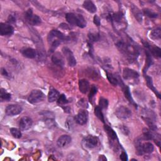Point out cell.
Wrapping results in <instances>:
<instances>
[{
  "label": "cell",
  "mask_w": 161,
  "mask_h": 161,
  "mask_svg": "<svg viewBox=\"0 0 161 161\" xmlns=\"http://www.w3.org/2000/svg\"><path fill=\"white\" fill-rule=\"evenodd\" d=\"M25 18L26 20L27 21V22L31 25L37 26V25H39L40 24L42 23L41 18H40L38 15H34L33 13L32 9H31V8L28 9L26 12Z\"/></svg>",
  "instance_id": "277c9868"
},
{
  "label": "cell",
  "mask_w": 161,
  "mask_h": 161,
  "mask_svg": "<svg viewBox=\"0 0 161 161\" xmlns=\"http://www.w3.org/2000/svg\"><path fill=\"white\" fill-rule=\"evenodd\" d=\"M66 18L71 25H76L82 28L86 27V21L81 15H76L74 13H69L66 14Z\"/></svg>",
  "instance_id": "7a4b0ae2"
},
{
  "label": "cell",
  "mask_w": 161,
  "mask_h": 161,
  "mask_svg": "<svg viewBox=\"0 0 161 161\" xmlns=\"http://www.w3.org/2000/svg\"><path fill=\"white\" fill-rule=\"evenodd\" d=\"M104 130H105V132L107 133L108 137L110 139H111L112 140H115L116 139H117V133L110 126L105 125L104 126Z\"/></svg>",
  "instance_id": "44dd1931"
},
{
  "label": "cell",
  "mask_w": 161,
  "mask_h": 161,
  "mask_svg": "<svg viewBox=\"0 0 161 161\" xmlns=\"http://www.w3.org/2000/svg\"><path fill=\"white\" fill-rule=\"evenodd\" d=\"M88 120V113L85 110H81L76 115L74 121L80 125H84L87 123Z\"/></svg>",
  "instance_id": "52a82bcc"
},
{
  "label": "cell",
  "mask_w": 161,
  "mask_h": 161,
  "mask_svg": "<svg viewBox=\"0 0 161 161\" xmlns=\"http://www.w3.org/2000/svg\"><path fill=\"white\" fill-rule=\"evenodd\" d=\"M98 160H103V161H105V160H107V158H106L105 156H104L101 155V156H99Z\"/></svg>",
  "instance_id": "7bdbcfd3"
},
{
  "label": "cell",
  "mask_w": 161,
  "mask_h": 161,
  "mask_svg": "<svg viewBox=\"0 0 161 161\" xmlns=\"http://www.w3.org/2000/svg\"><path fill=\"white\" fill-rule=\"evenodd\" d=\"M22 55L28 59H34L37 57V51L32 48H25L21 51Z\"/></svg>",
  "instance_id": "e0dca14e"
},
{
  "label": "cell",
  "mask_w": 161,
  "mask_h": 161,
  "mask_svg": "<svg viewBox=\"0 0 161 161\" xmlns=\"http://www.w3.org/2000/svg\"><path fill=\"white\" fill-rule=\"evenodd\" d=\"M88 37H89V40L91 43L97 42L100 39V36L98 34H90Z\"/></svg>",
  "instance_id": "74e56055"
},
{
  "label": "cell",
  "mask_w": 161,
  "mask_h": 161,
  "mask_svg": "<svg viewBox=\"0 0 161 161\" xmlns=\"http://www.w3.org/2000/svg\"><path fill=\"white\" fill-rule=\"evenodd\" d=\"M123 17V14L121 12H118L111 16V19L117 23H120L122 21Z\"/></svg>",
  "instance_id": "d6a6232c"
},
{
  "label": "cell",
  "mask_w": 161,
  "mask_h": 161,
  "mask_svg": "<svg viewBox=\"0 0 161 161\" xmlns=\"http://www.w3.org/2000/svg\"><path fill=\"white\" fill-rule=\"evenodd\" d=\"M83 7L90 13H94L97 11V8L91 1H85L83 3Z\"/></svg>",
  "instance_id": "ffe728a7"
},
{
  "label": "cell",
  "mask_w": 161,
  "mask_h": 161,
  "mask_svg": "<svg viewBox=\"0 0 161 161\" xmlns=\"http://www.w3.org/2000/svg\"><path fill=\"white\" fill-rule=\"evenodd\" d=\"M123 77L126 80L136 79L139 77V74L136 71L130 68H125L123 71Z\"/></svg>",
  "instance_id": "7c38bea8"
},
{
  "label": "cell",
  "mask_w": 161,
  "mask_h": 161,
  "mask_svg": "<svg viewBox=\"0 0 161 161\" xmlns=\"http://www.w3.org/2000/svg\"><path fill=\"white\" fill-rule=\"evenodd\" d=\"M33 124V121L28 117H24L21 118L19 122V126L22 130H27L31 128Z\"/></svg>",
  "instance_id": "8fae6325"
},
{
  "label": "cell",
  "mask_w": 161,
  "mask_h": 161,
  "mask_svg": "<svg viewBox=\"0 0 161 161\" xmlns=\"http://www.w3.org/2000/svg\"><path fill=\"white\" fill-rule=\"evenodd\" d=\"M11 98L12 96L9 93H8L3 88L0 90V99H1L2 101H8L11 100Z\"/></svg>",
  "instance_id": "cb8c5ba5"
},
{
  "label": "cell",
  "mask_w": 161,
  "mask_h": 161,
  "mask_svg": "<svg viewBox=\"0 0 161 161\" xmlns=\"http://www.w3.org/2000/svg\"><path fill=\"white\" fill-rule=\"evenodd\" d=\"M60 96V94L58 90L53 87H51L50 89V91L49 92V94H48V100L49 102H54L55 101H58L59 97Z\"/></svg>",
  "instance_id": "d6986e66"
},
{
  "label": "cell",
  "mask_w": 161,
  "mask_h": 161,
  "mask_svg": "<svg viewBox=\"0 0 161 161\" xmlns=\"http://www.w3.org/2000/svg\"><path fill=\"white\" fill-rule=\"evenodd\" d=\"M90 83L86 79H80L79 81V91L83 94H86L90 90Z\"/></svg>",
  "instance_id": "ac0fdd59"
},
{
  "label": "cell",
  "mask_w": 161,
  "mask_h": 161,
  "mask_svg": "<svg viewBox=\"0 0 161 161\" xmlns=\"http://www.w3.org/2000/svg\"><path fill=\"white\" fill-rule=\"evenodd\" d=\"M122 89H123V93H124V94H125V96L126 98V99L129 101L131 103L135 104V103L132 97V95H131V93H130V90L129 88H128V87L124 85V84L122 83Z\"/></svg>",
  "instance_id": "603a6c76"
},
{
  "label": "cell",
  "mask_w": 161,
  "mask_h": 161,
  "mask_svg": "<svg viewBox=\"0 0 161 161\" xmlns=\"http://www.w3.org/2000/svg\"><path fill=\"white\" fill-rule=\"evenodd\" d=\"M142 149L143 154H151L154 150V147L152 143L146 142L142 143Z\"/></svg>",
  "instance_id": "7402d4cb"
},
{
  "label": "cell",
  "mask_w": 161,
  "mask_h": 161,
  "mask_svg": "<svg viewBox=\"0 0 161 161\" xmlns=\"http://www.w3.org/2000/svg\"><path fill=\"white\" fill-rule=\"evenodd\" d=\"M22 110L21 107L18 104H10V105L6 107L5 112L7 115L13 117L20 114Z\"/></svg>",
  "instance_id": "ba28073f"
},
{
  "label": "cell",
  "mask_w": 161,
  "mask_h": 161,
  "mask_svg": "<svg viewBox=\"0 0 161 161\" xmlns=\"http://www.w3.org/2000/svg\"><path fill=\"white\" fill-rule=\"evenodd\" d=\"M143 13L145 14V15H146L147 17L150 18H156L158 17L157 13H155L154 12H153L152 10L149 8L143 9Z\"/></svg>",
  "instance_id": "f546056e"
},
{
  "label": "cell",
  "mask_w": 161,
  "mask_h": 161,
  "mask_svg": "<svg viewBox=\"0 0 161 161\" xmlns=\"http://www.w3.org/2000/svg\"><path fill=\"white\" fill-rule=\"evenodd\" d=\"M146 81H147V84L149 86V87L150 88V89L153 91V92H154V93L157 96V97L159 98H160V93L157 91V90L156 89L155 87L154 86V84H153V82H152V79L150 77L148 76H146Z\"/></svg>",
  "instance_id": "d4e9b609"
},
{
  "label": "cell",
  "mask_w": 161,
  "mask_h": 161,
  "mask_svg": "<svg viewBox=\"0 0 161 161\" xmlns=\"http://www.w3.org/2000/svg\"><path fill=\"white\" fill-rule=\"evenodd\" d=\"M72 139L69 135H63L61 136L57 141V144L60 148H65L71 143Z\"/></svg>",
  "instance_id": "4fadbf2b"
},
{
  "label": "cell",
  "mask_w": 161,
  "mask_h": 161,
  "mask_svg": "<svg viewBox=\"0 0 161 161\" xmlns=\"http://www.w3.org/2000/svg\"><path fill=\"white\" fill-rule=\"evenodd\" d=\"M10 133H12V135L13 136V137L16 138V139H20L22 136L21 132L20 131V130L18 129L17 128H10Z\"/></svg>",
  "instance_id": "1f68e13d"
},
{
  "label": "cell",
  "mask_w": 161,
  "mask_h": 161,
  "mask_svg": "<svg viewBox=\"0 0 161 161\" xmlns=\"http://www.w3.org/2000/svg\"><path fill=\"white\" fill-rule=\"evenodd\" d=\"M45 99V94L40 90H33L28 97V101L31 104H36L43 101Z\"/></svg>",
  "instance_id": "3957f363"
},
{
  "label": "cell",
  "mask_w": 161,
  "mask_h": 161,
  "mask_svg": "<svg viewBox=\"0 0 161 161\" xmlns=\"http://www.w3.org/2000/svg\"><path fill=\"white\" fill-rule=\"evenodd\" d=\"M93 22L95 24L96 26L99 27L101 25V21H100V18L97 15H95L94 18H93Z\"/></svg>",
  "instance_id": "f35d334b"
},
{
  "label": "cell",
  "mask_w": 161,
  "mask_h": 161,
  "mask_svg": "<svg viewBox=\"0 0 161 161\" xmlns=\"http://www.w3.org/2000/svg\"><path fill=\"white\" fill-rule=\"evenodd\" d=\"M94 114L102 122L104 123V118L102 112V109L100 107H96L94 108Z\"/></svg>",
  "instance_id": "83f0119b"
},
{
  "label": "cell",
  "mask_w": 161,
  "mask_h": 161,
  "mask_svg": "<svg viewBox=\"0 0 161 161\" xmlns=\"http://www.w3.org/2000/svg\"><path fill=\"white\" fill-rule=\"evenodd\" d=\"M98 91V88L96 86L93 85L91 87V90H90V93L89 94V100L90 101H92V100L93 98V97L94 96V95L97 93Z\"/></svg>",
  "instance_id": "d590c367"
},
{
  "label": "cell",
  "mask_w": 161,
  "mask_h": 161,
  "mask_svg": "<svg viewBox=\"0 0 161 161\" xmlns=\"http://www.w3.org/2000/svg\"><path fill=\"white\" fill-rule=\"evenodd\" d=\"M16 21V18L13 15H10L8 18V22L10 23H15Z\"/></svg>",
  "instance_id": "60d3db41"
},
{
  "label": "cell",
  "mask_w": 161,
  "mask_h": 161,
  "mask_svg": "<svg viewBox=\"0 0 161 161\" xmlns=\"http://www.w3.org/2000/svg\"><path fill=\"white\" fill-rule=\"evenodd\" d=\"M68 103V100L66 98V96L64 94H61L58 100V104L60 107H62L66 105Z\"/></svg>",
  "instance_id": "836d02e7"
},
{
  "label": "cell",
  "mask_w": 161,
  "mask_h": 161,
  "mask_svg": "<svg viewBox=\"0 0 161 161\" xmlns=\"http://www.w3.org/2000/svg\"><path fill=\"white\" fill-rule=\"evenodd\" d=\"M143 45L145 47H146V49L149 50L148 51H150V52L155 56L156 58H160L161 57V50L159 47H152L147 42H143Z\"/></svg>",
  "instance_id": "9a60e30c"
},
{
  "label": "cell",
  "mask_w": 161,
  "mask_h": 161,
  "mask_svg": "<svg viewBox=\"0 0 161 161\" xmlns=\"http://www.w3.org/2000/svg\"><path fill=\"white\" fill-rule=\"evenodd\" d=\"M62 52L65 56L66 60L67 61V63L69 66L74 67L76 65V59L74 57V55L72 53V52L67 47H64L62 49Z\"/></svg>",
  "instance_id": "8992f818"
},
{
  "label": "cell",
  "mask_w": 161,
  "mask_h": 161,
  "mask_svg": "<svg viewBox=\"0 0 161 161\" xmlns=\"http://www.w3.org/2000/svg\"><path fill=\"white\" fill-rule=\"evenodd\" d=\"M117 45L120 51H122L128 56V58L130 59L135 58L139 53L136 47L129 43H125L123 41H120L117 43Z\"/></svg>",
  "instance_id": "6da1fadb"
},
{
  "label": "cell",
  "mask_w": 161,
  "mask_h": 161,
  "mask_svg": "<svg viewBox=\"0 0 161 161\" xmlns=\"http://www.w3.org/2000/svg\"><path fill=\"white\" fill-rule=\"evenodd\" d=\"M55 38L59 39L61 41L66 40V36L64 35L62 32L57 30H53L50 32L49 35H48V40H49V42H50Z\"/></svg>",
  "instance_id": "5bb4252c"
},
{
  "label": "cell",
  "mask_w": 161,
  "mask_h": 161,
  "mask_svg": "<svg viewBox=\"0 0 161 161\" xmlns=\"http://www.w3.org/2000/svg\"><path fill=\"white\" fill-rule=\"evenodd\" d=\"M85 146L89 149H93L97 146L98 143V138L94 135H87L84 139Z\"/></svg>",
  "instance_id": "9c48e42d"
},
{
  "label": "cell",
  "mask_w": 161,
  "mask_h": 161,
  "mask_svg": "<svg viewBox=\"0 0 161 161\" xmlns=\"http://www.w3.org/2000/svg\"><path fill=\"white\" fill-rule=\"evenodd\" d=\"M2 74L4 76H8V75H9L7 71L5 69H4V68L2 69Z\"/></svg>",
  "instance_id": "b9f144b4"
},
{
  "label": "cell",
  "mask_w": 161,
  "mask_h": 161,
  "mask_svg": "<svg viewBox=\"0 0 161 161\" xmlns=\"http://www.w3.org/2000/svg\"><path fill=\"white\" fill-rule=\"evenodd\" d=\"M135 148H136V153H137L138 155H143V149H142V143L140 141L136 142Z\"/></svg>",
  "instance_id": "8d00e7d4"
},
{
  "label": "cell",
  "mask_w": 161,
  "mask_h": 161,
  "mask_svg": "<svg viewBox=\"0 0 161 161\" xmlns=\"http://www.w3.org/2000/svg\"><path fill=\"white\" fill-rule=\"evenodd\" d=\"M108 106V101L107 99L101 97L99 101V107L101 109H106Z\"/></svg>",
  "instance_id": "e575fe53"
},
{
  "label": "cell",
  "mask_w": 161,
  "mask_h": 161,
  "mask_svg": "<svg viewBox=\"0 0 161 161\" xmlns=\"http://www.w3.org/2000/svg\"><path fill=\"white\" fill-rule=\"evenodd\" d=\"M120 159L122 160H123V161H126L128 160V156H127V154H126V153L125 152H122V154H120Z\"/></svg>",
  "instance_id": "ab89813d"
},
{
  "label": "cell",
  "mask_w": 161,
  "mask_h": 161,
  "mask_svg": "<svg viewBox=\"0 0 161 161\" xmlns=\"http://www.w3.org/2000/svg\"><path fill=\"white\" fill-rule=\"evenodd\" d=\"M52 61L55 65L62 67L64 65V60L59 52H55L52 57Z\"/></svg>",
  "instance_id": "2e32d148"
},
{
  "label": "cell",
  "mask_w": 161,
  "mask_h": 161,
  "mask_svg": "<svg viewBox=\"0 0 161 161\" xmlns=\"http://www.w3.org/2000/svg\"><path fill=\"white\" fill-rule=\"evenodd\" d=\"M116 116L120 120H126L132 116L131 110L124 106H120L115 110Z\"/></svg>",
  "instance_id": "5b68a950"
},
{
  "label": "cell",
  "mask_w": 161,
  "mask_h": 161,
  "mask_svg": "<svg viewBox=\"0 0 161 161\" xmlns=\"http://www.w3.org/2000/svg\"><path fill=\"white\" fill-rule=\"evenodd\" d=\"M14 28L10 25L4 23H1L0 24V35L2 36L11 35L13 34Z\"/></svg>",
  "instance_id": "30bf717a"
},
{
  "label": "cell",
  "mask_w": 161,
  "mask_h": 161,
  "mask_svg": "<svg viewBox=\"0 0 161 161\" xmlns=\"http://www.w3.org/2000/svg\"><path fill=\"white\" fill-rule=\"evenodd\" d=\"M150 37L152 38L155 40H159L160 39L161 37V28L160 27H157L154 29H153L150 32Z\"/></svg>",
  "instance_id": "484cf974"
},
{
  "label": "cell",
  "mask_w": 161,
  "mask_h": 161,
  "mask_svg": "<svg viewBox=\"0 0 161 161\" xmlns=\"http://www.w3.org/2000/svg\"><path fill=\"white\" fill-rule=\"evenodd\" d=\"M107 78L109 80V82L113 84V86H117L119 84V79L114 75L111 73H110V72H107Z\"/></svg>",
  "instance_id": "4316f807"
},
{
  "label": "cell",
  "mask_w": 161,
  "mask_h": 161,
  "mask_svg": "<svg viewBox=\"0 0 161 161\" xmlns=\"http://www.w3.org/2000/svg\"><path fill=\"white\" fill-rule=\"evenodd\" d=\"M146 55H147L146 64V66H145V68L143 69V73H146V72L147 71L148 68L151 66V64L152 63V58H151V56H150V53L148 51H146Z\"/></svg>",
  "instance_id": "4dcf8cb0"
},
{
  "label": "cell",
  "mask_w": 161,
  "mask_h": 161,
  "mask_svg": "<svg viewBox=\"0 0 161 161\" xmlns=\"http://www.w3.org/2000/svg\"><path fill=\"white\" fill-rule=\"evenodd\" d=\"M132 12L135 16V18L139 21H142V13L140 10L137 7L133 6L132 8Z\"/></svg>",
  "instance_id": "f1b7e54d"
}]
</instances>
